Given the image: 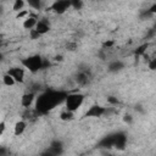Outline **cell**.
I'll return each instance as SVG.
<instances>
[{"mask_svg": "<svg viewBox=\"0 0 156 156\" xmlns=\"http://www.w3.org/2000/svg\"><path fill=\"white\" fill-rule=\"evenodd\" d=\"M40 33L35 29V28H33V29H29V37H30V39L32 40H35V39H39L40 38Z\"/></svg>", "mask_w": 156, "mask_h": 156, "instance_id": "20", "label": "cell"}, {"mask_svg": "<svg viewBox=\"0 0 156 156\" xmlns=\"http://www.w3.org/2000/svg\"><path fill=\"white\" fill-rule=\"evenodd\" d=\"M123 121H124L126 123H128V124H129V123H132V122H133V117H132L130 115H126V116L123 117Z\"/></svg>", "mask_w": 156, "mask_h": 156, "instance_id": "28", "label": "cell"}, {"mask_svg": "<svg viewBox=\"0 0 156 156\" xmlns=\"http://www.w3.org/2000/svg\"><path fill=\"white\" fill-rule=\"evenodd\" d=\"M61 100H62V98H61V94H58V93H46V94H43L40 98H38L37 111L46 112L50 108H52Z\"/></svg>", "mask_w": 156, "mask_h": 156, "instance_id": "1", "label": "cell"}, {"mask_svg": "<svg viewBox=\"0 0 156 156\" xmlns=\"http://www.w3.org/2000/svg\"><path fill=\"white\" fill-rule=\"evenodd\" d=\"M26 16H28V11H27V10H21L20 12H17L16 18H23V17H26Z\"/></svg>", "mask_w": 156, "mask_h": 156, "instance_id": "25", "label": "cell"}, {"mask_svg": "<svg viewBox=\"0 0 156 156\" xmlns=\"http://www.w3.org/2000/svg\"><path fill=\"white\" fill-rule=\"evenodd\" d=\"M55 60L56 61H62V56L61 55H57V56H55Z\"/></svg>", "mask_w": 156, "mask_h": 156, "instance_id": "31", "label": "cell"}, {"mask_svg": "<svg viewBox=\"0 0 156 156\" xmlns=\"http://www.w3.org/2000/svg\"><path fill=\"white\" fill-rule=\"evenodd\" d=\"M60 118L62 119V121H72V119H74V115H73V112L72 111H68V110H65V111H62L61 112V115H60Z\"/></svg>", "mask_w": 156, "mask_h": 156, "instance_id": "16", "label": "cell"}, {"mask_svg": "<svg viewBox=\"0 0 156 156\" xmlns=\"http://www.w3.org/2000/svg\"><path fill=\"white\" fill-rule=\"evenodd\" d=\"M152 16H154V13H151V12L149 11V9L141 11V13H140V18H141V20H144V18H150V17H152Z\"/></svg>", "mask_w": 156, "mask_h": 156, "instance_id": "23", "label": "cell"}, {"mask_svg": "<svg viewBox=\"0 0 156 156\" xmlns=\"http://www.w3.org/2000/svg\"><path fill=\"white\" fill-rule=\"evenodd\" d=\"M149 11H150L151 13H154V15L156 13V2H155V4H152V5L149 7Z\"/></svg>", "mask_w": 156, "mask_h": 156, "instance_id": "30", "label": "cell"}, {"mask_svg": "<svg viewBox=\"0 0 156 156\" xmlns=\"http://www.w3.org/2000/svg\"><path fill=\"white\" fill-rule=\"evenodd\" d=\"M123 67H124L123 62H121V61H113V62H111V63L108 65V71H110V72H118V71H121Z\"/></svg>", "mask_w": 156, "mask_h": 156, "instance_id": "14", "label": "cell"}, {"mask_svg": "<svg viewBox=\"0 0 156 156\" xmlns=\"http://www.w3.org/2000/svg\"><path fill=\"white\" fill-rule=\"evenodd\" d=\"M69 7H72V6H71V2H69L68 0H56L49 9H50L51 11H54L55 13L62 15V13H65Z\"/></svg>", "mask_w": 156, "mask_h": 156, "instance_id": "4", "label": "cell"}, {"mask_svg": "<svg viewBox=\"0 0 156 156\" xmlns=\"http://www.w3.org/2000/svg\"><path fill=\"white\" fill-rule=\"evenodd\" d=\"M113 145H115V134H111V135L105 136L99 143V146L100 147H107V149H110V147H113Z\"/></svg>", "mask_w": 156, "mask_h": 156, "instance_id": "9", "label": "cell"}, {"mask_svg": "<svg viewBox=\"0 0 156 156\" xmlns=\"http://www.w3.org/2000/svg\"><path fill=\"white\" fill-rule=\"evenodd\" d=\"M34 99H35V94H34L33 91L26 93V94H23L22 98H21V105H22L23 107L28 108V107H30V105L33 104Z\"/></svg>", "mask_w": 156, "mask_h": 156, "instance_id": "7", "label": "cell"}, {"mask_svg": "<svg viewBox=\"0 0 156 156\" xmlns=\"http://www.w3.org/2000/svg\"><path fill=\"white\" fill-rule=\"evenodd\" d=\"M126 141H127V136L123 133H115V147L117 149H124L126 146Z\"/></svg>", "mask_w": 156, "mask_h": 156, "instance_id": "8", "label": "cell"}, {"mask_svg": "<svg viewBox=\"0 0 156 156\" xmlns=\"http://www.w3.org/2000/svg\"><path fill=\"white\" fill-rule=\"evenodd\" d=\"M77 82H78L79 84H85V83L88 82V77H87V74H85V73H80V74H78V77H77Z\"/></svg>", "mask_w": 156, "mask_h": 156, "instance_id": "21", "label": "cell"}, {"mask_svg": "<svg viewBox=\"0 0 156 156\" xmlns=\"http://www.w3.org/2000/svg\"><path fill=\"white\" fill-rule=\"evenodd\" d=\"M147 48H149V44H147V43L141 44L140 46H138V49L134 51L135 56H143V55L145 54V51H146V49H147Z\"/></svg>", "mask_w": 156, "mask_h": 156, "instance_id": "17", "label": "cell"}, {"mask_svg": "<svg viewBox=\"0 0 156 156\" xmlns=\"http://www.w3.org/2000/svg\"><path fill=\"white\" fill-rule=\"evenodd\" d=\"M58 154H62V143L58 140H55L50 145L49 155H58Z\"/></svg>", "mask_w": 156, "mask_h": 156, "instance_id": "10", "label": "cell"}, {"mask_svg": "<svg viewBox=\"0 0 156 156\" xmlns=\"http://www.w3.org/2000/svg\"><path fill=\"white\" fill-rule=\"evenodd\" d=\"M2 83H4L6 87H12V85H15L16 80H15V78H13L11 74L5 73V74L2 76Z\"/></svg>", "mask_w": 156, "mask_h": 156, "instance_id": "15", "label": "cell"}, {"mask_svg": "<svg viewBox=\"0 0 156 156\" xmlns=\"http://www.w3.org/2000/svg\"><path fill=\"white\" fill-rule=\"evenodd\" d=\"M27 2L34 10H40L41 9V0H27Z\"/></svg>", "mask_w": 156, "mask_h": 156, "instance_id": "19", "label": "cell"}, {"mask_svg": "<svg viewBox=\"0 0 156 156\" xmlns=\"http://www.w3.org/2000/svg\"><path fill=\"white\" fill-rule=\"evenodd\" d=\"M105 113H106V108H105L104 106L93 105V106H90V107L87 110L84 117H101V116L105 115Z\"/></svg>", "mask_w": 156, "mask_h": 156, "instance_id": "5", "label": "cell"}, {"mask_svg": "<svg viewBox=\"0 0 156 156\" xmlns=\"http://www.w3.org/2000/svg\"><path fill=\"white\" fill-rule=\"evenodd\" d=\"M84 102V95L80 93H72L66 95L65 98V104H66V110L68 111H77Z\"/></svg>", "mask_w": 156, "mask_h": 156, "instance_id": "2", "label": "cell"}, {"mask_svg": "<svg viewBox=\"0 0 156 156\" xmlns=\"http://www.w3.org/2000/svg\"><path fill=\"white\" fill-rule=\"evenodd\" d=\"M68 1H69V2H71V1H73V0H68Z\"/></svg>", "mask_w": 156, "mask_h": 156, "instance_id": "32", "label": "cell"}, {"mask_svg": "<svg viewBox=\"0 0 156 156\" xmlns=\"http://www.w3.org/2000/svg\"><path fill=\"white\" fill-rule=\"evenodd\" d=\"M21 63L26 68H28L32 73H35L39 69L44 68V61H43V58L39 55H33V56H29L27 58H23L21 61Z\"/></svg>", "mask_w": 156, "mask_h": 156, "instance_id": "3", "label": "cell"}, {"mask_svg": "<svg viewBox=\"0 0 156 156\" xmlns=\"http://www.w3.org/2000/svg\"><path fill=\"white\" fill-rule=\"evenodd\" d=\"M113 45H115V41H113V40H106V41L102 43V48H104V49H110V48H112Z\"/></svg>", "mask_w": 156, "mask_h": 156, "instance_id": "24", "label": "cell"}, {"mask_svg": "<svg viewBox=\"0 0 156 156\" xmlns=\"http://www.w3.org/2000/svg\"><path fill=\"white\" fill-rule=\"evenodd\" d=\"M107 102H110L111 105H117L118 104V99L115 96H108L107 98Z\"/></svg>", "mask_w": 156, "mask_h": 156, "instance_id": "26", "label": "cell"}, {"mask_svg": "<svg viewBox=\"0 0 156 156\" xmlns=\"http://www.w3.org/2000/svg\"><path fill=\"white\" fill-rule=\"evenodd\" d=\"M35 29L43 35V34H45V33H48V32L50 30V26H49V23L45 22V21H38V23H37V26H35Z\"/></svg>", "mask_w": 156, "mask_h": 156, "instance_id": "12", "label": "cell"}, {"mask_svg": "<svg viewBox=\"0 0 156 156\" xmlns=\"http://www.w3.org/2000/svg\"><path fill=\"white\" fill-rule=\"evenodd\" d=\"M149 68H150V69H152V71H155V69H156V57H155V58H152V60L149 62Z\"/></svg>", "mask_w": 156, "mask_h": 156, "instance_id": "27", "label": "cell"}, {"mask_svg": "<svg viewBox=\"0 0 156 156\" xmlns=\"http://www.w3.org/2000/svg\"><path fill=\"white\" fill-rule=\"evenodd\" d=\"M71 6L76 10H80L83 7V2H82V0H73V1H71Z\"/></svg>", "mask_w": 156, "mask_h": 156, "instance_id": "22", "label": "cell"}, {"mask_svg": "<svg viewBox=\"0 0 156 156\" xmlns=\"http://www.w3.org/2000/svg\"><path fill=\"white\" fill-rule=\"evenodd\" d=\"M24 6V0H15L13 5H12V10L15 12H20Z\"/></svg>", "mask_w": 156, "mask_h": 156, "instance_id": "18", "label": "cell"}, {"mask_svg": "<svg viewBox=\"0 0 156 156\" xmlns=\"http://www.w3.org/2000/svg\"><path fill=\"white\" fill-rule=\"evenodd\" d=\"M37 23H38V21H37V18L34 17V16H29V17H27L26 20H24V22H23V28L24 29H33V28H35V26H37Z\"/></svg>", "mask_w": 156, "mask_h": 156, "instance_id": "11", "label": "cell"}, {"mask_svg": "<svg viewBox=\"0 0 156 156\" xmlns=\"http://www.w3.org/2000/svg\"><path fill=\"white\" fill-rule=\"evenodd\" d=\"M7 73L11 74L15 78L16 83H23L24 82V71H23V68H21V67H11V68H9Z\"/></svg>", "mask_w": 156, "mask_h": 156, "instance_id": "6", "label": "cell"}, {"mask_svg": "<svg viewBox=\"0 0 156 156\" xmlns=\"http://www.w3.org/2000/svg\"><path fill=\"white\" fill-rule=\"evenodd\" d=\"M5 128H6V124H5V122L2 121V122L0 123V135H2V134H4V132H5Z\"/></svg>", "mask_w": 156, "mask_h": 156, "instance_id": "29", "label": "cell"}, {"mask_svg": "<svg viewBox=\"0 0 156 156\" xmlns=\"http://www.w3.org/2000/svg\"><path fill=\"white\" fill-rule=\"evenodd\" d=\"M26 127H27V123L24 122V121H18V122H16V124H15V127H13V133H15V135H21V134H23V132L26 130Z\"/></svg>", "mask_w": 156, "mask_h": 156, "instance_id": "13", "label": "cell"}]
</instances>
